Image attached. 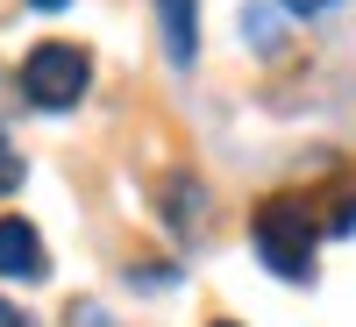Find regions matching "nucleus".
I'll list each match as a JSON object with an SVG mask.
<instances>
[{
    "instance_id": "nucleus-1",
    "label": "nucleus",
    "mask_w": 356,
    "mask_h": 327,
    "mask_svg": "<svg viewBox=\"0 0 356 327\" xmlns=\"http://www.w3.org/2000/svg\"><path fill=\"white\" fill-rule=\"evenodd\" d=\"M86 85H93V57H86L79 43H36L29 65H22V93H29V107H43V114L79 107Z\"/></svg>"
},
{
    "instance_id": "nucleus-2",
    "label": "nucleus",
    "mask_w": 356,
    "mask_h": 327,
    "mask_svg": "<svg viewBox=\"0 0 356 327\" xmlns=\"http://www.w3.org/2000/svg\"><path fill=\"white\" fill-rule=\"evenodd\" d=\"M250 235H257V256L271 263L278 278H307L314 271V221H307L300 199H264Z\"/></svg>"
},
{
    "instance_id": "nucleus-3",
    "label": "nucleus",
    "mask_w": 356,
    "mask_h": 327,
    "mask_svg": "<svg viewBox=\"0 0 356 327\" xmlns=\"http://www.w3.org/2000/svg\"><path fill=\"white\" fill-rule=\"evenodd\" d=\"M0 278H22V285H36L50 278V256H43V235L29 228V221H0Z\"/></svg>"
},
{
    "instance_id": "nucleus-4",
    "label": "nucleus",
    "mask_w": 356,
    "mask_h": 327,
    "mask_svg": "<svg viewBox=\"0 0 356 327\" xmlns=\"http://www.w3.org/2000/svg\"><path fill=\"white\" fill-rule=\"evenodd\" d=\"M157 28H164L171 72H193V57H200V0H157Z\"/></svg>"
},
{
    "instance_id": "nucleus-5",
    "label": "nucleus",
    "mask_w": 356,
    "mask_h": 327,
    "mask_svg": "<svg viewBox=\"0 0 356 327\" xmlns=\"http://www.w3.org/2000/svg\"><path fill=\"white\" fill-rule=\"evenodd\" d=\"M8 192H22V150L0 135V199H8Z\"/></svg>"
},
{
    "instance_id": "nucleus-6",
    "label": "nucleus",
    "mask_w": 356,
    "mask_h": 327,
    "mask_svg": "<svg viewBox=\"0 0 356 327\" xmlns=\"http://www.w3.org/2000/svg\"><path fill=\"white\" fill-rule=\"evenodd\" d=\"M243 36L257 43V50H271L278 36H271V8H243Z\"/></svg>"
},
{
    "instance_id": "nucleus-7",
    "label": "nucleus",
    "mask_w": 356,
    "mask_h": 327,
    "mask_svg": "<svg viewBox=\"0 0 356 327\" xmlns=\"http://www.w3.org/2000/svg\"><path fill=\"white\" fill-rule=\"evenodd\" d=\"M285 15H321V8H335V0H278Z\"/></svg>"
},
{
    "instance_id": "nucleus-8",
    "label": "nucleus",
    "mask_w": 356,
    "mask_h": 327,
    "mask_svg": "<svg viewBox=\"0 0 356 327\" xmlns=\"http://www.w3.org/2000/svg\"><path fill=\"white\" fill-rule=\"evenodd\" d=\"M335 235H356V199H349L342 214H335Z\"/></svg>"
},
{
    "instance_id": "nucleus-9",
    "label": "nucleus",
    "mask_w": 356,
    "mask_h": 327,
    "mask_svg": "<svg viewBox=\"0 0 356 327\" xmlns=\"http://www.w3.org/2000/svg\"><path fill=\"white\" fill-rule=\"evenodd\" d=\"M29 8H43V15H57V8H72V0H29Z\"/></svg>"
},
{
    "instance_id": "nucleus-10",
    "label": "nucleus",
    "mask_w": 356,
    "mask_h": 327,
    "mask_svg": "<svg viewBox=\"0 0 356 327\" xmlns=\"http://www.w3.org/2000/svg\"><path fill=\"white\" fill-rule=\"evenodd\" d=\"M0 327H22V320H15V313H8V306H0Z\"/></svg>"
},
{
    "instance_id": "nucleus-11",
    "label": "nucleus",
    "mask_w": 356,
    "mask_h": 327,
    "mask_svg": "<svg viewBox=\"0 0 356 327\" xmlns=\"http://www.w3.org/2000/svg\"><path fill=\"white\" fill-rule=\"evenodd\" d=\"M214 327H235V320H214Z\"/></svg>"
}]
</instances>
